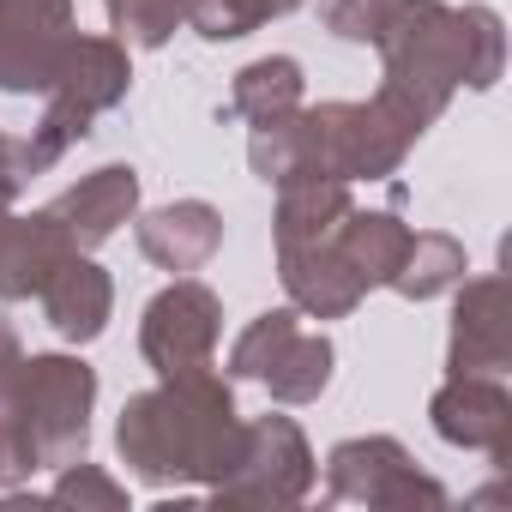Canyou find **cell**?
Wrapping results in <instances>:
<instances>
[{"label": "cell", "instance_id": "4", "mask_svg": "<svg viewBox=\"0 0 512 512\" xmlns=\"http://www.w3.org/2000/svg\"><path fill=\"white\" fill-rule=\"evenodd\" d=\"M91 398H97V374L73 356H31L25 362V446L37 470H61L73 458H85V434H91Z\"/></svg>", "mask_w": 512, "mask_h": 512}, {"label": "cell", "instance_id": "8", "mask_svg": "<svg viewBox=\"0 0 512 512\" xmlns=\"http://www.w3.org/2000/svg\"><path fill=\"white\" fill-rule=\"evenodd\" d=\"M73 43V0H0V91H49Z\"/></svg>", "mask_w": 512, "mask_h": 512}, {"label": "cell", "instance_id": "11", "mask_svg": "<svg viewBox=\"0 0 512 512\" xmlns=\"http://www.w3.org/2000/svg\"><path fill=\"white\" fill-rule=\"evenodd\" d=\"M434 428L452 446H482V452L500 458L506 434H512V404H506L494 374H452L434 392Z\"/></svg>", "mask_w": 512, "mask_h": 512}, {"label": "cell", "instance_id": "18", "mask_svg": "<svg viewBox=\"0 0 512 512\" xmlns=\"http://www.w3.org/2000/svg\"><path fill=\"white\" fill-rule=\"evenodd\" d=\"M458 278H464V247H458L452 235H410L404 260H398V272H392V290L428 302V296L452 290Z\"/></svg>", "mask_w": 512, "mask_h": 512}, {"label": "cell", "instance_id": "5", "mask_svg": "<svg viewBox=\"0 0 512 512\" xmlns=\"http://www.w3.org/2000/svg\"><path fill=\"white\" fill-rule=\"evenodd\" d=\"M229 368L241 380L272 386V398H284V404H308L332 380V344L320 332H308L296 314H260L235 338Z\"/></svg>", "mask_w": 512, "mask_h": 512}, {"label": "cell", "instance_id": "15", "mask_svg": "<svg viewBox=\"0 0 512 512\" xmlns=\"http://www.w3.org/2000/svg\"><path fill=\"white\" fill-rule=\"evenodd\" d=\"M410 235H416V229H404V223L386 217V211H350V217L338 223L332 247H338V260L356 272V284L374 290V284H392V272H398V260H404Z\"/></svg>", "mask_w": 512, "mask_h": 512}, {"label": "cell", "instance_id": "6", "mask_svg": "<svg viewBox=\"0 0 512 512\" xmlns=\"http://www.w3.org/2000/svg\"><path fill=\"white\" fill-rule=\"evenodd\" d=\"M314 482V458H308V440L290 416H266V422H253L241 428V452L235 464L211 482L217 500H302Z\"/></svg>", "mask_w": 512, "mask_h": 512}, {"label": "cell", "instance_id": "7", "mask_svg": "<svg viewBox=\"0 0 512 512\" xmlns=\"http://www.w3.org/2000/svg\"><path fill=\"white\" fill-rule=\"evenodd\" d=\"M217 296L193 278L169 284L151 308H145V332H139V350L145 362L163 374V380H181V374H199L211 368L217 356Z\"/></svg>", "mask_w": 512, "mask_h": 512}, {"label": "cell", "instance_id": "2", "mask_svg": "<svg viewBox=\"0 0 512 512\" xmlns=\"http://www.w3.org/2000/svg\"><path fill=\"white\" fill-rule=\"evenodd\" d=\"M115 440H121V458L145 482H175V476L217 482L241 452V422H235L229 386L199 368V374L163 380L157 392L133 398L121 410Z\"/></svg>", "mask_w": 512, "mask_h": 512}, {"label": "cell", "instance_id": "22", "mask_svg": "<svg viewBox=\"0 0 512 512\" xmlns=\"http://www.w3.org/2000/svg\"><path fill=\"white\" fill-rule=\"evenodd\" d=\"M67 476H61V488H55V500H103V506H121V488L115 482H103V476H91L85 470V458H73V464H61Z\"/></svg>", "mask_w": 512, "mask_h": 512}, {"label": "cell", "instance_id": "1", "mask_svg": "<svg viewBox=\"0 0 512 512\" xmlns=\"http://www.w3.org/2000/svg\"><path fill=\"white\" fill-rule=\"evenodd\" d=\"M374 43L386 55V85L374 103L416 139L458 85L488 91L500 79V19L488 7L452 13L440 0H398Z\"/></svg>", "mask_w": 512, "mask_h": 512}, {"label": "cell", "instance_id": "20", "mask_svg": "<svg viewBox=\"0 0 512 512\" xmlns=\"http://www.w3.org/2000/svg\"><path fill=\"white\" fill-rule=\"evenodd\" d=\"M109 7V25L121 43H139V49H157L169 43V31L187 19L193 0H103Z\"/></svg>", "mask_w": 512, "mask_h": 512}, {"label": "cell", "instance_id": "16", "mask_svg": "<svg viewBox=\"0 0 512 512\" xmlns=\"http://www.w3.org/2000/svg\"><path fill=\"white\" fill-rule=\"evenodd\" d=\"M25 350L13 338V326L0 320V482L31 476V446H25Z\"/></svg>", "mask_w": 512, "mask_h": 512}, {"label": "cell", "instance_id": "12", "mask_svg": "<svg viewBox=\"0 0 512 512\" xmlns=\"http://www.w3.org/2000/svg\"><path fill=\"white\" fill-rule=\"evenodd\" d=\"M512 350L506 332V284L482 278L458 296V326H452V374H500Z\"/></svg>", "mask_w": 512, "mask_h": 512}, {"label": "cell", "instance_id": "3", "mask_svg": "<svg viewBox=\"0 0 512 512\" xmlns=\"http://www.w3.org/2000/svg\"><path fill=\"white\" fill-rule=\"evenodd\" d=\"M127 85H133L127 55H121L115 43H103V37H79V31H73L61 67H55V79H49V115H43V127L25 139L31 175H43L49 163H61V151L79 145V139L91 133V121L127 97Z\"/></svg>", "mask_w": 512, "mask_h": 512}, {"label": "cell", "instance_id": "21", "mask_svg": "<svg viewBox=\"0 0 512 512\" xmlns=\"http://www.w3.org/2000/svg\"><path fill=\"white\" fill-rule=\"evenodd\" d=\"M398 7V0H320V13H326V25L338 31V37H350V43H374L380 37V19Z\"/></svg>", "mask_w": 512, "mask_h": 512}, {"label": "cell", "instance_id": "17", "mask_svg": "<svg viewBox=\"0 0 512 512\" xmlns=\"http://www.w3.org/2000/svg\"><path fill=\"white\" fill-rule=\"evenodd\" d=\"M229 109L241 115V121H278V115H290V109H302V67L290 61V55H272V61H253L241 79H235V97H229Z\"/></svg>", "mask_w": 512, "mask_h": 512}, {"label": "cell", "instance_id": "19", "mask_svg": "<svg viewBox=\"0 0 512 512\" xmlns=\"http://www.w3.org/2000/svg\"><path fill=\"white\" fill-rule=\"evenodd\" d=\"M290 7H302V0H193L187 19H193V31H199V37L223 43V37H247V31H260L266 19H278V13H290Z\"/></svg>", "mask_w": 512, "mask_h": 512}, {"label": "cell", "instance_id": "23", "mask_svg": "<svg viewBox=\"0 0 512 512\" xmlns=\"http://www.w3.org/2000/svg\"><path fill=\"white\" fill-rule=\"evenodd\" d=\"M31 181V163H25V145L19 139H0V205H7L19 187Z\"/></svg>", "mask_w": 512, "mask_h": 512}, {"label": "cell", "instance_id": "9", "mask_svg": "<svg viewBox=\"0 0 512 512\" xmlns=\"http://www.w3.org/2000/svg\"><path fill=\"white\" fill-rule=\"evenodd\" d=\"M332 500H368V506H446V488L416 476L398 440H344L332 452Z\"/></svg>", "mask_w": 512, "mask_h": 512}, {"label": "cell", "instance_id": "10", "mask_svg": "<svg viewBox=\"0 0 512 512\" xmlns=\"http://www.w3.org/2000/svg\"><path fill=\"white\" fill-rule=\"evenodd\" d=\"M133 205H139V175H133L127 163H109V169L85 175L73 193H61V199L49 205V217H55V229L73 241V253H91L97 241H109V235L133 217Z\"/></svg>", "mask_w": 512, "mask_h": 512}, {"label": "cell", "instance_id": "14", "mask_svg": "<svg viewBox=\"0 0 512 512\" xmlns=\"http://www.w3.org/2000/svg\"><path fill=\"white\" fill-rule=\"evenodd\" d=\"M43 296V314H49V326L61 332V338H73V344H91L103 326H109V302H115V290H109V278L85 260V253H73V260L37 290Z\"/></svg>", "mask_w": 512, "mask_h": 512}, {"label": "cell", "instance_id": "13", "mask_svg": "<svg viewBox=\"0 0 512 512\" xmlns=\"http://www.w3.org/2000/svg\"><path fill=\"white\" fill-rule=\"evenodd\" d=\"M223 241V223L205 199H181V205H163L139 223V247L145 260H157L163 272H199Z\"/></svg>", "mask_w": 512, "mask_h": 512}]
</instances>
